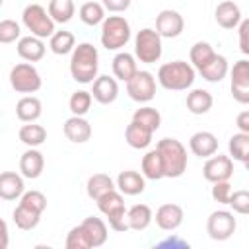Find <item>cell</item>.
Returning <instances> with one entry per match:
<instances>
[{"mask_svg": "<svg viewBox=\"0 0 249 249\" xmlns=\"http://www.w3.org/2000/svg\"><path fill=\"white\" fill-rule=\"evenodd\" d=\"M99 68V53L91 43H80L72 49L70 58V74L80 84H91L97 78Z\"/></svg>", "mask_w": 249, "mask_h": 249, "instance_id": "1", "label": "cell"}, {"mask_svg": "<svg viewBox=\"0 0 249 249\" xmlns=\"http://www.w3.org/2000/svg\"><path fill=\"white\" fill-rule=\"evenodd\" d=\"M156 150L161 158L163 177H181L187 171V148L177 138H161Z\"/></svg>", "mask_w": 249, "mask_h": 249, "instance_id": "2", "label": "cell"}, {"mask_svg": "<svg viewBox=\"0 0 249 249\" xmlns=\"http://www.w3.org/2000/svg\"><path fill=\"white\" fill-rule=\"evenodd\" d=\"M158 82L171 91H183L195 82V68L185 60L165 62L158 70Z\"/></svg>", "mask_w": 249, "mask_h": 249, "instance_id": "3", "label": "cell"}, {"mask_svg": "<svg viewBox=\"0 0 249 249\" xmlns=\"http://www.w3.org/2000/svg\"><path fill=\"white\" fill-rule=\"evenodd\" d=\"M95 202H97V208L101 210V214H105V218L109 220L111 230H115V231H126L128 230L124 200H123V195L117 193V189L101 195Z\"/></svg>", "mask_w": 249, "mask_h": 249, "instance_id": "4", "label": "cell"}, {"mask_svg": "<svg viewBox=\"0 0 249 249\" xmlns=\"http://www.w3.org/2000/svg\"><path fill=\"white\" fill-rule=\"evenodd\" d=\"M130 41V23L123 16H109L101 21V45L107 51H119Z\"/></svg>", "mask_w": 249, "mask_h": 249, "instance_id": "5", "label": "cell"}, {"mask_svg": "<svg viewBox=\"0 0 249 249\" xmlns=\"http://www.w3.org/2000/svg\"><path fill=\"white\" fill-rule=\"evenodd\" d=\"M163 47H161V37L158 35L156 29L144 27L136 33L134 37V58H138L144 64H154L161 58Z\"/></svg>", "mask_w": 249, "mask_h": 249, "instance_id": "6", "label": "cell"}, {"mask_svg": "<svg viewBox=\"0 0 249 249\" xmlns=\"http://www.w3.org/2000/svg\"><path fill=\"white\" fill-rule=\"evenodd\" d=\"M21 19H23V25L31 31V35H35L39 39H47L54 33V21L51 19L49 12L39 4L25 6Z\"/></svg>", "mask_w": 249, "mask_h": 249, "instance_id": "7", "label": "cell"}, {"mask_svg": "<svg viewBox=\"0 0 249 249\" xmlns=\"http://www.w3.org/2000/svg\"><path fill=\"white\" fill-rule=\"evenodd\" d=\"M41 74L31 62H19L10 70V86L18 93H35L41 89Z\"/></svg>", "mask_w": 249, "mask_h": 249, "instance_id": "8", "label": "cell"}, {"mask_svg": "<svg viewBox=\"0 0 249 249\" xmlns=\"http://www.w3.org/2000/svg\"><path fill=\"white\" fill-rule=\"evenodd\" d=\"M237 222L228 210H214L206 220V233L214 241H226L235 233Z\"/></svg>", "mask_w": 249, "mask_h": 249, "instance_id": "9", "label": "cell"}, {"mask_svg": "<svg viewBox=\"0 0 249 249\" xmlns=\"http://www.w3.org/2000/svg\"><path fill=\"white\" fill-rule=\"evenodd\" d=\"M126 93L130 99H134L138 103L152 101L156 95V78L146 70H138L126 82Z\"/></svg>", "mask_w": 249, "mask_h": 249, "instance_id": "10", "label": "cell"}, {"mask_svg": "<svg viewBox=\"0 0 249 249\" xmlns=\"http://www.w3.org/2000/svg\"><path fill=\"white\" fill-rule=\"evenodd\" d=\"M202 175L206 181L210 183H218V181H230V177L233 175V160L230 156H214L208 158V161L202 167Z\"/></svg>", "mask_w": 249, "mask_h": 249, "instance_id": "11", "label": "cell"}, {"mask_svg": "<svg viewBox=\"0 0 249 249\" xmlns=\"http://www.w3.org/2000/svg\"><path fill=\"white\" fill-rule=\"evenodd\" d=\"M231 95L237 103H249V60L241 58L231 68Z\"/></svg>", "mask_w": 249, "mask_h": 249, "instance_id": "12", "label": "cell"}, {"mask_svg": "<svg viewBox=\"0 0 249 249\" xmlns=\"http://www.w3.org/2000/svg\"><path fill=\"white\" fill-rule=\"evenodd\" d=\"M183 27H185V19L175 10H161L156 16V31L160 37H165V39L179 37L183 33Z\"/></svg>", "mask_w": 249, "mask_h": 249, "instance_id": "13", "label": "cell"}, {"mask_svg": "<svg viewBox=\"0 0 249 249\" xmlns=\"http://www.w3.org/2000/svg\"><path fill=\"white\" fill-rule=\"evenodd\" d=\"M183 218H185L183 208L179 204H173V202L161 204L156 210V224H158L160 230H165V231L177 230L183 224Z\"/></svg>", "mask_w": 249, "mask_h": 249, "instance_id": "14", "label": "cell"}, {"mask_svg": "<svg viewBox=\"0 0 249 249\" xmlns=\"http://www.w3.org/2000/svg\"><path fill=\"white\" fill-rule=\"evenodd\" d=\"M91 84H93V89L89 93H91V97L97 103L109 105V103H113L117 99V95H119V84H117L115 78H111V76H97Z\"/></svg>", "mask_w": 249, "mask_h": 249, "instance_id": "15", "label": "cell"}, {"mask_svg": "<svg viewBox=\"0 0 249 249\" xmlns=\"http://www.w3.org/2000/svg\"><path fill=\"white\" fill-rule=\"evenodd\" d=\"M62 130H64V136L74 144H84L91 138V124L78 115H72L70 119H66Z\"/></svg>", "mask_w": 249, "mask_h": 249, "instance_id": "16", "label": "cell"}, {"mask_svg": "<svg viewBox=\"0 0 249 249\" xmlns=\"http://www.w3.org/2000/svg\"><path fill=\"white\" fill-rule=\"evenodd\" d=\"M189 148L198 158H210L218 152V138L208 130H198L189 138Z\"/></svg>", "mask_w": 249, "mask_h": 249, "instance_id": "17", "label": "cell"}, {"mask_svg": "<svg viewBox=\"0 0 249 249\" xmlns=\"http://www.w3.org/2000/svg\"><path fill=\"white\" fill-rule=\"evenodd\" d=\"M214 18H216V23L224 29H233L239 25V21L243 19L241 18V10L235 2L231 0H224L218 4L216 12H214Z\"/></svg>", "mask_w": 249, "mask_h": 249, "instance_id": "18", "label": "cell"}, {"mask_svg": "<svg viewBox=\"0 0 249 249\" xmlns=\"http://www.w3.org/2000/svg\"><path fill=\"white\" fill-rule=\"evenodd\" d=\"M43 167H45V158H43V154L39 150L29 148L27 152L21 154V158H19V171H21L23 177L37 179L43 173Z\"/></svg>", "mask_w": 249, "mask_h": 249, "instance_id": "19", "label": "cell"}, {"mask_svg": "<svg viewBox=\"0 0 249 249\" xmlns=\"http://www.w3.org/2000/svg\"><path fill=\"white\" fill-rule=\"evenodd\" d=\"M117 189L123 193V195H140L144 193L146 189V177L140 175L138 171L134 169H126V171H121L119 177H117Z\"/></svg>", "mask_w": 249, "mask_h": 249, "instance_id": "20", "label": "cell"}, {"mask_svg": "<svg viewBox=\"0 0 249 249\" xmlns=\"http://www.w3.org/2000/svg\"><path fill=\"white\" fill-rule=\"evenodd\" d=\"M25 185L21 175H18L16 171H4L0 173V198L4 200H16L23 195Z\"/></svg>", "mask_w": 249, "mask_h": 249, "instance_id": "21", "label": "cell"}, {"mask_svg": "<svg viewBox=\"0 0 249 249\" xmlns=\"http://www.w3.org/2000/svg\"><path fill=\"white\" fill-rule=\"evenodd\" d=\"M18 54L25 60V62H37L45 56V43L43 39L29 35V37H21L18 41Z\"/></svg>", "mask_w": 249, "mask_h": 249, "instance_id": "22", "label": "cell"}, {"mask_svg": "<svg viewBox=\"0 0 249 249\" xmlns=\"http://www.w3.org/2000/svg\"><path fill=\"white\" fill-rule=\"evenodd\" d=\"M152 136H154V132H152L150 128L142 126V124L136 123V121H130V124H128L126 130H124L126 144H128L130 148H134V150H144V148H148V146L152 144Z\"/></svg>", "mask_w": 249, "mask_h": 249, "instance_id": "23", "label": "cell"}, {"mask_svg": "<svg viewBox=\"0 0 249 249\" xmlns=\"http://www.w3.org/2000/svg\"><path fill=\"white\" fill-rule=\"evenodd\" d=\"M80 226L89 241V247H99L107 241V226L103 220H99L95 216H88Z\"/></svg>", "mask_w": 249, "mask_h": 249, "instance_id": "24", "label": "cell"}, {"mask_svg": "<svg viewBox=\"0 0 249 249\" xmlns=\"http://www.w3.org/2000/svg\"><path fill=\"white\" fill-rule=\"evenodd\" d=\"M198 72H200V76H202L206 82H220V80H224L226 74H228V60H226V56L214 53V56H212L206 64H202V66L198 68Z\"/></svg>", "mask_w": 249, "mask_h": 249, "instance_id": "25", "label": "cell"}, {"mask_svg": "<svg viewBox=\"0 0 249 249\" xmlns=\"http://www.w3.org/2000/svg\"><path fill=\"white\" fill-rule=\"evenodd\" d=\"M43 113V105L35 95H25L16 105V115L23 123H35Z\"/></svg>", "mask_w": 249, "mask_h": 249, "instance_id": "26", "label": "cell"}, {"mask_svg": "<svg viewBox=\"0 0 249 249\" xmlns=\"http://www.w3.org/2000/svg\"><path fill=\"white\" fill-rule=\"evenodd\" d=\"M136 72H138L136 58L130 53H119V54H115V58H113V74H115L117 80L128 82Z\"/></svg>", "mask_w": 249, "mask_h": 249, "instance_id": "27", "label": "cell"}, {"mask_svg": "<svg viewBox=\"0 0 249 249\" xmlns=\"http://www.w3.org/2000/svg\"><path fill=\"white\" fill-rule=\"evenodd\" d=\"M154 220L152 208L148 204H134L128 212H126V222H128V230H136L142 231L146 230Z\"/></svg>", "mask_w": 249, "mask_h": 249, "instance_id": "28", "label": "cell"}, {"mask_svg": "<svg viewBox=\"0 0 249 249\" xmlns=\"http://www.w3.org/2000/svg\"><path fill=\"white\" fill-rule=\"evenodd\" d=\"M212 107V95L206 89H193L187 93V109L193 115H204Z\"/></svg>", "mask_w": 249, "mask_h": 249, "instance_id": "29", "label": "cell"}, {"mask_svg": "<svg viewBox=\"0 0 249 249\" xmlns=\"http://www.w3.org/2000/svg\"><path fill=\"white\" fill-rule=\"evenodd\" d=\"M86 189H88V196L97 200L101 195H105V193H109V191H113L117 187H115V181L107 173H95V175H91L88 179Z\"/></svg>", "mask_w": 249, "mask_h": 249, "instance_id": "30", "label": "cell"}, {"mask_svg": "<svg viewBox=\"0 0 249 249\" xmlns=\"http://www.w3.org/2000/svg\"><path fill=\"white\" fill-rule=\"evenodd\" d=\"M47 12L54 23H68L76 12V6L72 0H51Z\"/></svg>", "mask_w": 249, "mask_h": 249, "instance_id": "31", "label": "cell"}, {"mask_svg": "<svg viewBox=\"0 0 249 249\" xmlns=\"http://www.w3.org/2000/svg\"><path fill=\"white\" fill-rule=\"evenodd\" d=\"M142 175L146 179L152 181H160L163 179V165H161V158L158 154V150H150L144 158H142Z\"/></svg>", "mask_w": 249, "mask_h": 249, "instance_id": "32", "label": "cell"}, {"mask_svg": "<svg viewBox=\"0 0 249 249\" xmlns=\"http://www.w3.org/2000/svg\"><path fill=\"white\" fill-rule=\"evenodd\" d=\"M228 150L230 156L241 163H247L249 160V134L247 132H237L230 138L228 142Z\"/></svg>", "mask_w": 249, "mask_h": 249, "instance_id": "33", "label": "cell"}, {"mask_svg": "<svg viewBox=\"0 0 249 249\" xmlns=\"http://www.w3.org/2000/svg\"><path fill=\"white\" fill-rule=\"evenodd\" d=\"M19 140L29 148H37L47 140V130L41 124H33V123L23 124L19 128Z\"/></svg>", "mask_w": 249, "mask_h": 249, "instance_id": "34", "label": "cell"}, {"mask_svg": "<svg viewBox=\"0 0 249 249\" xmlns=\"http://www.w3.org/2000/svg\"><path fill=\"white\" fill-rule=\"evenodd\" d=\"M49 47L54 54H68L74 47H76V39H74V33L72 31H54L51 35V41H49Z\"/></svg>", "mask_w": 249, "mask_h": 249, "instance_id": "35", "label": "cell"}, {"mask_svg": "<svg viewBox=\"0 0 249 249\" xmlns=\"http://www.w3.org/2000/svg\"><path fill=\"white\" fill-rule=\"evenodd\" d=\"M12 216H14V224L19 230H33L41 220V212L31 210V208H27L23 204H18Z\"/></svg>", "mask_w": 249, "mask_h": 249, "instance_id": "36", "label": "cell"}, {"mask_svg": "<svg viewBox=\"0 0 249 249\" xmlns=\"http://www.w3.org/2000/svg\"><path fill=\"white\" fill-rule=\"evenodd\" d=\"M132 121H136V123H140L142 126H146V128H150L152 132H156V130L160 128V124H161V115H160L158 109H154V107H140V109L134 111Z\"/></svg>", "mask_w": 249, "mask_h": 249, "instance_id": "37", "label": "cell"}, {"mask_svg": "<svg viewBox=\"0 0 249 249\" xmlns=\"http://www.w3.org/2000/svg\"><path fill=\"white\" fill-rule=\"evenodd\" d=\"M80 19L86 23V25H97L105 19V8L99 4V2H86L82 4L80 8Z\"/></svg>", "mask_w": 249, "mask_h": 249, "instance_id": "38", "label": "cell"}, {"mask_svg": "<svg viewBox=\"0 0 249 249\" xmlns=\"http://www.w3.org/2000/svg\"><path fill=\"white\" fill-rule=\"evenodd\" d=\"M214 49H212V45H208L206 41H198V43H195L193 47H191V51H189V58H191V62H193V66L198 70L202 64H206L212 56H214Z\"/></svg>", "mask_w": 249, "mask_h": 249, "instance_id": "39", "label": "cell"}, {"mask_svg": "<svg viewBox=\"0 0 249 249\" xmlns=\"http://www.w3.org/2000/svg\"><path fill=\"white\" fill-rule=\"evenodd\" d=\"M91 101H93L91 93H89V91H84V89H80V91H74V93L70 95V99H68V107H70L72 115L84 117V115L89 111V107H91Z\"/></svg>", "mask_w": 249, "mask_h": 249, "instance_id": "40", "label": "cell"}, {"mask_svg": "<svg viewBox=\"0 0 249 249\" xmlns=\"http://www.w3.org/2000/svg\"><path fill=\"white\" fill-rule=\"evenodd\" d=\"M21 200H19V204H23V206H27V208H31V210H37V212H45V208H47V196L41 193V191H23V195L19 196Z\"/></svg>", "mask_w": 249, "mask_h": 249, "instance_id": "41", "label": "cell"}, {"mask_svg": "<svg viewBox=\"0 0 249 249\" xmlns=\"http://www.w3.org/2000/svg\"><path fill=\"white\" fill-rule=\"evenodd\" d=\"M19 33H21V27L18 21H14V19L0 21V43H4V45L14 43L16 39H19Z\"/></svg>", "mask_w": 249, "mask_h": 249, "instance_id": "42", "label": "cell"}, {"mask_svg": "<svg viewBox=\"0 0 249 249\" xmlns=\"http://www.w3.org/2000/svg\"><path fill=\"white\" fill-rule=\"evenodd\" d=\"M228 204L233 208V212L237 214H247L249 212V193L245 189H239V191H231L230 198H228Z\"/></svg>", "mask_w": 249, "mask_h": 249, "instance_id": "43", "label": "cell"}, {"mask_svg": "<svg viewBox=\"0 0 249 249\" xmlns=\"http://www.w3.org/2000/svg\"><path fill=\"white\" fill-rule=\"evenodd\" d=\"M66 249H89V241L82 226H74L66 235Z\"/></svg>", "mask_w": 249, "mask_h": 249, "instance_id": "44", "label": "cell"}, {"mask_svg": "<svg viewBox=\"0 0 249 249\" xmlns=\"http://www.w3.org/2000/svg\"><path fill=\"white\" fill-rule=\"evenodd\" d=\"M214 187H212V198L216 200V202H220V204H228V198H230V195H231V185H230V181H218V183H212Z\"/></svg>", "mask_w": 249, "mask_h": 249, "instance_id": "45", "label": "cell"}, {"mask_svg": "<svg viewBox=\"0 0 249 249\" xmlns=\"http://www.w3.org/2000/svg\"><path fill=\"white\" fill-rule=\"evenodd\" d=\"M239 49L243 54H249V43H247V33H249V19L239 21Z\"/></svg>", "mask_w": 249, "mask_h": 249, "instance_id": "46", "label": "cell"}, {"mask_svg": "<svg viewBox=\"0 0 249 249\" xmlns=\"http://www.w3.org/2000/svg\"><path fill=\"white\" fill-rule=\"evenodd\" d=\"M101 6H103L105 10H109V12H115V14H119V12H124V10H128V6H130V0H101Z\"/></svg>", "mask_w": 249, "mask_h": 249, "instance_id": "47", "label": "cell"}, {"mask_svg": "<svg viewBox=\"0 0 249 249\" xmlns=\"http://www.w3.org/2000/svg\"><path fill=\"white\" fill-rule=\"evenodd\" d=\"M237 128H239V132L249 134V111H241L237 115Z\"/></svg>", "mask_w": 249, "mask_h": 249, "instance_id": "48", "label": "cell"}, {"mask_svg": "<svg viewBox=\"0 0 249 249\" xmlns=\"http://www.w3.org/2000/svg\"><path fill=\"white\" fill-rule=\"evenodd\" d=\"M10 243V233H8V224L0 218V249H6Z\"/></svg>", "mask_w": 249, "mask_h": 249, "instance_id": "49", "label": "cell"}, {"mask_svg": "<svg viewBox=\"0 0 249 249\" xmlns=\"http://www.w3.org/2000/svg\"><path fill=\"white\" fill-rule=\"evenodd\" d=\"M189 247V243L187 241H183V239H177V237H169V239H165V241H161V243H158V247Z\"/></svg>", "mask_w": 249, "mask_h": 249, "instance_id": "50", "label": "cell"}, {"mask_svg": "<svg viewBox=\"0 0 249 249\" xmlns=\"http://www.w3.org/2000/svg\"><path fill=\"white\" fill-rule=\"evenodd\" d=\"M2 4H4V0H0V8H2Z\"/></svg>", "mask_w": 249, "mask_h": 249, "instance_id": "51", "label": "cell"}]
</instances>
